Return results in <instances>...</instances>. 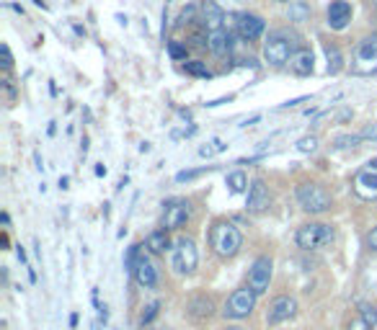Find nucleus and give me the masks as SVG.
Listing matches in <instances>:
<instances>
[{"label":"nucleus","mask_w":377,"mask_h":330,"mask_svg":"<svg viewBox=\"0 0 377 330\" xmlns=\"http://www.w3.org/2000/svg\"><path fill=\"white\" fill-rule=\"evenodd\" d=\"M179 114H181V117H184V119H191V111H188V109H181Z\"/></svg>","instance_id":"nucleus-52"},{"label":"nucleus","mask_w":377,"mask_h":330,"mask_svg":"<svg viewBox=\"0 0 377 330\" xmlns=\"http://www.w3.org/2000/svg\"><path fill=\"white\" fill-rule=\"evenodd\" d=\"M258 119H261V117H258V114H256V117H251V119H246V124H243V127H249V124H256Z\"/></svg>","instance_id":"nucleus-47"},{"label":"nucleus","mask_w":377,"mask_h":330,"mask_svg":"<svg viewBox=\"0 0 377 330\" xmlns=\"http://www.w3.org/2000/svg\"><path fill=\"white\" fill-rule=\"evenodd\" d=\"M352 21V3H346V0H334L331 6H328V26L334 29V31H341L346 29Z\"/></svg>","instance_id":"nucleus-15"},{"label":"nucleus","mask_w":377,"mask_h":330,"mask_svg":"<svg viewBox=\"0 0 377 330\" xmlns=\"http://www.w3.org/2000/svg\"><path fill=\"white\" fill-rule=\"evenodd\" d=\"M266 29V21L256 13H238L235 16V34L240 39H246V42H253L258 36L264 34Z\"/></svg>","instance_id":"nucleus-10"},{"label":"nucleus","mask_w":377,"mask_h":330,"mask_svg":"<svg viewBox=\"0 0 377 330\" xmlns=\"http://www.w3.org/2000/svg\"><path fill=\"white\" fill-rule=\"evenodd\" d=\"M199 8L194 6V3H188L186 8L181 10V16H179V26H184V24H191V21H199Z\"/></svg>","instance_id":"nucleus-29"},{"label":"nucleus","mask_w":377,"mask_h":330,"mask_svg":"<svg viewBox=\"0 0 377 330\" xmlns=\"http://www.w3.org/2000/svg\"><path fill=\"white\" fill-rule=\"evenodd\" d=\"M60 188H70V178H68V176L60 178Z\"/></svg>","instance_id":"nucleus-46"},{"label":"nucleus","mask_w":377,"mask_h":330,"mask_svg":"<svg viewBox=\"0 0 377 330\" xmlns=\"http://www.w3.org/2000/svg\"><path fill=\"white\" fill-rule=\"evenodd\" d=\"M214 153H217V147H212V144H202V147H199V155H202V158H212Z\"/></svg>","instance_id":"nucleus-35"},{"label":"nucleus","mask_w":377,"mask_h":330,"mask_svg":"<svg viewBox=\"0 0 377 330\" xmlns=\"http://www.w3.org/2000/svg\"><path fill=\"white\" fill-rule=\"evenodd\" d=\"M362 140H364L362 135H339L334 140V147H339V150H346V147H357Z\"/></svg>","instance_id":"nucleus-26"},{"label":"nucleus","mask_w":377,"mask_h":330,"mask_svg":"<svg viewBox=\"0 0 377 330\" xmlns=\"http://www.w3.org/2000/svg\"><path fill=\"white\" fill-rule=\"evenodd\" d=\"M140 255H142V253H140V246H129L127 248V255H124V269H127L129 273H135Z\"/></svg>","instance_id":"nucleus-27"},{"label":"nucleus","mask_w":377,"mask_h":330,"mask_svg":"<svg viewBox=\"0 0 377 330\" xmlns=\"http://www.w3.org/2000/svg\"><path fill=\"white\" fill-rule=\"evenodd\" d=\"M199 266V250L191 237H179L171 248V269L179 276H191Z\"/></svg>","instance_id":"nucleus-3"},{"label":"nucleus","mask_w":377,"mask_h":330,"mask_svg":"<svg viewBox=\"0 0 377 330\" xmlns=\"http://www.w3.org/2000/svg\"><path fill=\"white\" fill-rule=\"evenodd\" d=\"M207 36H209V42H207V50L212 52L214 57H225V54L232 50V34H230V31L220 29V31H209Z\"/></svg>","instance_id":"nucleus-18"},{"label":"nucleus","mask_w":377,"mask_h":330,"mask_svg":"<svg viewBox=\"0 0 377 330\" xmlns=\"http://www.w3.org/2000/svg\"><path fill=\"white\" fill-rule=\"evenodd\" d=\"M362 137H364V140H372V137H375L377 140V127H367L364 132H362Z\"/></svg>","instance_id":"nucleus-40"},{"label":"nucleus","mask_w":377,"mask_h":330,"mask_svg":"<svg viewBox=\"0 0 377 330\" xmlns=\"http://www.w3.org/2000/svg\"><path fill=\"white\" fill-rule=\"evenodd\" d=\"M73 29H75L77 36H83V39H86V29H83V26H80V24H73Z\"/></svg>","instance_id":"nucleus-43"},{"label":"nucleus","mask_w":377,"mask_h":330,"mask_svg":"<svg viewBox=\"0 0 377 330\" xmlns=\"http://www.w3.org/2000/svg\"><path fill=\"white\" fill-rule=\"evenodd\" d=\"M212 144L217 147V153H225V147H228V144H225L223 140H212Z\"/></svg>","instance_id":"nucleus-42"},{"label":"nucleus","mask_w":377,"mask_h":330,"mask_svg":"<svg viewBox=\"0 0 377 330\" xmlns=\"http://www.w3.org/2000/svg\"><path fill=\"white\" fill-rule=\"evenodd\" d=\"M199 24H202V29H205L207 34L209 31H220L225 26V13L220 8V3H214V0L202 3V8H199Z\"/></svg>","instance_id":"nucleus-12"},{"label":"nucleus","mask_w":377,"mask_h":330,"mask_svg":"<svg viewBox=\"0 0 377 330\" xmlns=\"http://www.w3.org/2000/svg\"><path fill=\"white\" fill-rule=\"evenodd\" d=\"M214 165H205V168H191V170H181L176 173V183H186V181H194V178L205 176V173H212Z\"/></svg>","instance_id":"nucleus-24"},{"label":"nucleus","mask_w":377,"mask_h":330,"mask_svg":"<svg viewBox=\"0 0 377 330\" xmlns=\"http://www.w3.org/2000/svg\"><path fill=\"white\" fill-rule=\"evenodd\" d=\"M3 65H6V68H10V65H13V57H10L8 44H3Z\"/></svg>","instance_id":"nucleus-36"},{"label":"nucleus","mask_w":377,"mask_h":330,"mask_svg":"<svg viewBox=\"0 0 377 330\" xmlns=\"http://www.w3.org/2000/svg\"><path fill=\"white\" fill-rule=\"evenodd\" d=\"M223 330H243V328H240V325H225Z\"/></svg>","instance_id":"nucleus-53"},{"label":"nucleus","mask_w":377,"mask_h":330,"mask_svg":"<svg viewBox=\"0 0 377 330\" xmlns=\"http://www.w3.org/2000/svg\"><path fill=\"white\" fill-rule=\"evenodd\" d=\"M313 62H316V57H313V52L310 50H297L295 54H292L290 59V70L295 73V75H310L313 73Z\"/></svg>","instance_id":"nucleus-19"},{"label":"nucleus","mask_w":377,"mask_h":330,"mask_svg":"<svg viewBox=\"0 0 377 330\" xmlns=\"http://www.w3.org/2000/svg\"><path fill=\"white\" fill-rule=\"evenodd\" d=\"M0 222H3L6 227H8V225H10V214H8V212H3V214H0Z\"/></svg>","instance_id":"nucleus-45"},{"label":"nucleus","mask_w":377,"mask_h":330,"mask_svg":"<svg viewBox=\"0 0 377 330\" xmlns=\"http://www.w3.org/2000/svg\"><path fill=\"white\" fill-rule=\"evenodd\" d=\"M346 330H372V325H369L362 315H357V317H352V320H349V328H346Z\"/></svg>","instance_id":"nucleus-33"},{"label":"nucleus","mask_w":377,"mask_h":330,"mask_svg":"<svg viewBox=\"0 0 377 330\" xmlns=\"http://www.w3.org/2000/svg\"><path fill=\"white\" fill-rule=\"evenodd\" d=\"M145 246L150 253L155 255H163L165 250H171V240H168V230H155V232H150L145 240Z\"/></svg>","instance_id":"nucleus-20"},{"label":"nucleus","mask_w":377,"mask_h":330,"mask_svg":"<svg viewBox=\"0 0 377 330\" xmlns=\"http://www.w3.org/2000/svg\"><path fill=\"white\" fill-rule=\"evenodd\" d=\"M16 255H18V261L24 263V266H31V263H29V258H26V250H24V246H16Z\"/></svg>","instance_id":"nucleus-39"},{"label":"nucleus","mask_w":377,"mask_h":330,"mask_svg":"<svg viewBox=\"0 0 377 330\" xmlns=\"http://www.w3.org/2000/svg\"><path fill=\"white\" fill-rule=\"evenodd\" d=\"M186 52H188L186 44L168 42V57H171V59H186Z\"/></svg>","instance_id":"nucleus-32"},{"label":"nucleus","mask_w":377,"mask_h":330,"mask_svg":"<svg viewBox=\"0 0 377 330\" xmlns=\"http://www.w3.org/2000/svg\"><path fill=\"white\" fill-rule=\"evenodd\" d=\"M297 50H300L297 47V36L290 34L287 29H276V31H272V34L266 36L264 59L272 68H284V65H290L292 54Z\"/></svg>","instance_id":"nucleus-1"},{"label":"nucleus","mask_w":377,"mask_h":330,"mask_svg":"<svg viewBox=\"0 0 377 330\" xmlns=\"http://www.w3.org/2000/svg\"><path fill=\"white\" fill-rule=\"evenodd\" d=\"M232 98H235V96H228V98H217V101H207L205 106H207V109H214V106H220V103H230Z\"/></svg>","instance_id":"nucleus-37"},{"label":"nucleus","mask_w":377,"mask_h":330,"mask_svg":"<svg viewBox=\"0 0 377 330\" xmlns=\"http://www.w3.org/2000/svg\"><path fill=\"white\" fill-rule=\"evenodd\" d=\"M295 196H297V204H300L308 214H323L331 209V194H328L320 183H316V181L300 183L297 191H295Z\"/></svg>","instance_id":"nucleus-4"},{"label":"nucleus","mask_w":377,"mask_h":330,"mask_svg":"<svg viewBox=\"0 0 377 330\" xmlns=\"http://www.w3.org/2000/svg\"><path fill=\"white\" fill-rule=\"evenodd\" d=\"M249 186V176L243 173V170H232L228 173V188H230V194H243Z\"/></svg>","instance_id":"nucleus-22"},{"label":"nucleus","mask_w":377,"mask_h":330,"mask_svg":"<svg viewBox=\"0 0 377 330\" xmlns=\"http://www.w3.org/2000/svg\"><path fill=\"white\" fill-rule=\"evenodd\" d=\"M186 315H188V320H194V322L209 320L214 315V299L207 294H194L186 302Z\"/></svg>","instance_id":"nucleus-14"},{"label":"nucleus","mask_w":377,"mask_h":330,"mask_svg":"<svg viewBox=\"0 0 377 330\" xmlns=\"http://www.w3.org/2000/svg\"><path fill=\"white\" fill-rule=\"evenodd\" d=\"M272 269H274V263L269 255H261L253 261L249 271V287L256 292V294H264L266 289H269V281H272Z\"/></svg>","instance_id":"nucleus-9"},{"label":"nucleus","mask_w":377,"mask_h":330,"mask_svg":"<svg viewBox=\"0 0 377 330\" xmlns=\"http://www.w3.org/2000/svg\"><path fill=\"white\" fill-rule=\"evenodd\" d=\"M54 132H57V121H50V127H47V135L54 137Z\"/></svg>","instance_id":"nucleus-44"},{"label":"nucleus","mask_w":377,"mask_h":330,"mask_svg":"<svg viewBox=\"0 0 377 330\" xmlns=\"http://www.w3.org/2000/svg\"><path fill=\"white\" fill-rule=\"evenodd\" d=\"M357 62L364 65L362 73H372V70H377V36L362 39V42L357 44Z\"/></svg>","instance_id":"nucleus-16"},{"label":"nucleus","mask_w":377,"mask_h":330,"mask_svg":"<svg viewBox=\"0 0 377 330\" xmlns=\"http://www.w3.org/2000/svg\"><path fill=\"white\" fill-rule=\"evenodd\" d=\"M287 16H290V21H295V24H302V21H308L310 18V6L308 3H302V0H295V3H290Z\"/></svg>","instance_id":"nucleus-23"},{"label":"nucleus","mask_w":377,"mask_h":330,"mask_svg":"<svg viewBox=\"0 0 377 330\" xmlns=\"http://www.w3.org/2000/svg\"><path fill=\"white\" fill-rule=\"evenodd\" d=\"M34 160H36V168L42 170V168H44V165H42V155H39V153H34Z\"/></svg>","instance_id":"nucleus-48"},{"label":"nucleus","mask_w":377,"mask_h":330,"mask_svg":"<svg viewBox=\"0 0 377 330\" xmlns=\"http://www.w3.org/2000/svg\"><path fill=\"white\" fill-rule=\"evenodd\" d=\"M135 281H138L142 289H155L158 287V269L153 266V261L147 258V255H140L138 261V269H135Z\"/></svg>","instance_id":"nucleus-17"},{"label":"nucleus","mask_w":377,"mask_h":330,"mask_svg":"<svg viewBox=\"0 0 377 330\" xmlns=\"http://www.w3.org/2000/svg\"><path fill=\"white\" fill-rule=\"evenodd\" d=\"M334 227L326 225V222H308V225H302L297 230V235H295V243L302 248V250H320V248H326L328 243H334Z\"/></svg>","instance_id":"nucleus-5"},{"label":"nucleus","mask_w":377,"mask_h":330,"mask_svg":"<svg viewBox=\"0 0 377 330\" xmlns=\"http://www.w3.org/2000/svg\"><path fill=\"white\" fill-rule=\"evenodd\" d=\"M184 70H186V75H191V77H212V73L207 70V65L205 62H199V59H191V62H186L184 65Z\"/></svg>","instance_id":"nucleus-25"},{"label":"nucleus","mask_w":377,"mask_h":330,"mask_svg":"<svg viewBox=\"0 0 377 330\" xmlns=\"http://www.w3.org/2000/svg\"><path fill=\"white\" fill-rule=\"evenodd\" d=\"M94 173H96L98 178H103V176H106V165H103V163H98V165L94 168Z\"/></svg>","instance_id":"nucleus-41"},{"label":"nucleus","mask_w":377,"mask_h":330,"mask_svg":"<svg viewBox=\"0 0 377 330\" xmlns=\"http://www.w3.org/2000/svg\"><path fill=\"white\" fill-rule=\"evenodd\" d=\"M326 59H328V65H326V73L328 75H339L343 70V54L339 47H334V44H326Z\"/></svg>","instance_id":"nucleus-21"},{"label":"nucleus","mask_w":377,"mask_h":330,"mask_svg":"<svg viewBox=\"0 0 377 330\" xmlns=\"http://www.w3.org/2000/svg\"><path fill=\"white\" fill-rule=\"evenodd\" d=\"M367 246L372 248V250H377V227H372V232L367 235Z\"/></svg>","instance_id":"nucleus-38"},{"label":"nucleus","mask_w":377,"mask_h":330,"mask_svg":"<svg viewBox=\"0 0 377 330\" xmlns=\"http://www.w3.org/2000/svg\"><path fill=\"white\" fill-rule=\"evenodd\" d=\"M354 191L364 202H377V158L364 163L354 176Z\"/></svg>","instance_id":"nucleus-7"},{"label":"nucleus","mask_w":377,"mask_h":330,"mask_svg":"<svg viewBox=\"0 0 377 330\" xmlns=\"http://www.w3.org/2000/svg\"><path fill=\"white\" fill-rule=\"evenodd\" d=\"M305 101H310V96H300V98H292V101L282 103L279 109H295V106H300V103H305Z\"/></svg>","instance_id":"nucleus-34"},{"label":"nucleus","mask_w":377,"mask_h":330,"mask_svg":"<svg viewBox=\"0 0 377 330\" xmlns=\"http://www.w3.org/2000/svg\"><path fill=\"white\" fill-rule=\"evenodd\" d=\"M158 310H161V302H158V299H155V302H150V305H145V310H142V315H140V325H142V328H145V325H150V322L155 320Z\"/></svg>","instance_id":"nucleus-28"},{"label":"nucleus","mask_w":377,"mask_h":330,"mask_svg":"<svg viewBox=\"0 0 377 330\" xmlns=\"http://www.w3.org/2000/svg\"><path fill=\"white\" fill-rule=\"evenodd\" d=\"M360 315L369 322V325H372V328L377 325V307L375 305H369V302H362V305H360Z\"/></svg>","instance_id":"nucleus-30"},{"label":"nucleus","mask_w":377,"mask_h":330,"mask_svg":"<svg viewBox=\"0 0 377 330\" xmlns=\"http://www.w3.org/2000/svg\"><path fill=\"white\" fill-rule=\"evenodd\" d=\"M246 207H249V212H253V214H261V212H266V209L272 207L269 188H266V183L261 181V178H253V181H251L249 202H246Z\"/></svg>","instance_id":"nucleus-13"},{"label":"nucleus","mask_w":377,"mask_h":330,"mask_svg":"<svg viewBox=\"0 0 377 330\" xmlns=\"http://www.w3.org/2000/svg\"><path fill=\"white\" fill-rule=\"evenodd\" d=\"M297 150H300V153H316V150H318V137L308 135V137H302V140H297Z\"/></svg>","instance_id":"nucleus-31"},{"label":"nucleus","mask_w":377,"mask_h":330,"mask_svg":"<svg viewBox=\"0 0 377 330\" xmlns=\"http://www.w3.org/2000/svg\"><path fill=\"white\" fill-rule=\"evenodd\" d=\"M297 313V302H295V297H276L272 307H269V313H266V322L269 325H279V322H287L290 317H295Z\"/></svg>","instance_id":"nucleus-11"},{"label":"nucleus","mask_w":377,"mask_h":330,"mask_svg":"<svg viewBox=\"0 0 377 330\" xmlns=\"http://www.w3.org/2000/svg\"><path fill=\"white\" fill-rule=\"evenodd\" d=\"M191 220V202L186 199H171L163 204V230H181L186 222Z\"/></svg>","instance_id":"nucleus-8"},{"label":"nucleus","mask_w":377,"mask_h":330,"mask_svg":"<svg viewBox=\"0 0 377 330\" xmlns=\"http://www.w3.org/2000/svg\"><path fill=\"white\" fill-rule=\"evenodd\" d=\"M209 248L220 258H235L240 253V248H243V235L232 222L220 220L214 222L212 230H209Z\"/></svg>","instance_id":"nucleus-2"},{"label":"nucleus","mask_w":377,"mask_h":330,"mask_svg":"<svg viewBox=\"0 0 377 330\" xmlns=\"http://www.w3.org/2000/svg\"><path fill=\"white\" fill-rule=\"evenodd\" d=\"M372 3H375V8H377V0H372Z\"/></svg>","instance_id":"nucleus-54"},{"label":"nucleus","mask_w":377,"mask_h":330,"mask_svg":"<svg viewBox=\"0 0 377 330\" xmlns=\"http://www.w3.org/2000/svg\"><path fill=\"white\" fill-rule=\"evenodd\" d=\"M34 6H39V8H42V10H47V8H50V6H47V3H44V0H34Z\"/></svg>","instance_id":"nucleus-51"},{"label":"nucleus","mask_w":377,"mask_h":330,"mask_svg":"<svg viewBox=\"0 0 377 330\" xmlns=\"http://www.w3.org/2000/svg\"><path fill=\"white\" fill-rule=\"evenodd\" d=\"M256 292L246 284V287L235 289L230 297H228V302L223 307V315L225 320H246L251 317V313L256 310Z\"/></svg>","instance_id":"nucleus-6"},{"label":"nucleus","mask_w":377,"mask_h":330,"mask_svg":"<svg viewBox=\"0 0 377 330\" xmlns=\"http://www.w3.org/2000/svg\"><path fill=\"white\" fill-rule=\"evenodd\" d=\"M140 153H150V142H142V144H140Z\"/></svg>","instance_id":"nucleus-50"},{"label":"nucleus","mask_w":377,"mask_h":330,"mask_svg":"<svg viewBox=\"0 0 377 330\" xmlns=\"http://www.w3.org/2000/svg\"><path fill=\"white\" fill-rule=\"evenodd\" d=\"M70 328H77V315L75 313L70 315Z\"/></svg>","instance_id":"nucleus-49"}]
</instances>
